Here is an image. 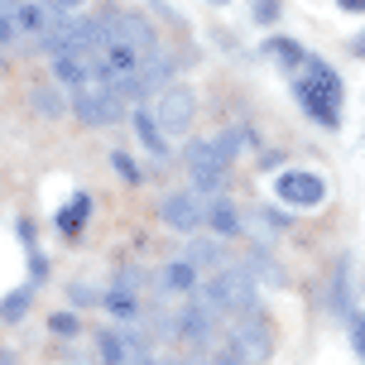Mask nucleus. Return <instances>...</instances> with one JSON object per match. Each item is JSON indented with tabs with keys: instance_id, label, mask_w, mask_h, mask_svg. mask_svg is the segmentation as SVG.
<instances>
[{
	"instance_id": "nucleus-20",
	"label": "nucleus",
	"mask_w": 365,
	"mask_h": 365,
	"mask_svg": "<svg viewBox=\"0 0 365 365\" xmlns=\"http://www.w3.org/2000/svg\"><path fill=\"white\" fill-rule=\"evenodd\" d=\"M29 303H34V284H19V289H10L5 298H0V322H19V317L29 312Z\"/></svg>"
},
{
	"instance_id": "nucleus-2",
	"label": "nucleus",
	"mask_w": 365,
	"mask_h": 365,
	"mask_svg": "<svg viewBox=\"0 0 365 365\" xmlns=\"http://www.w3.org/2000/svg\"><path fill=\"white\" fill-rule=\"evenodd\" d=\"M236 145H250V130H231V135H221V140H197V145H187V173L197 182V192H217L221 182H226V168L236 159Z\"/></svg>"
},
{
	"instance_id": "nucleus-7",
	"label": "nucleus",
	"mask_w": 365,
	"mask_h": 365,
	"mask_svg": "<svg viewBox=\"0 0 365 365\" xmlns=\"http://www.w3.org/2000/svg\"><path fill=\"white\" fill-rule=\"evenodd\" d=\"M274 192L284 207H322L327 202V178L312 173V168H284L274 178Z\"/></svg>"
},
{
	"instance_id": "nucleus-11",
	"label": "nucleus",
	"mask_w": 365,
	"mask_h": 365,
	"mask_svg": "<svg viewBox=\"0 0 365 365\" xmlns=\"http://www.w3.org/2000/svg\"><path fill=\"white\" fill-rule=\"evenodd\" d=\"M130 125H135V135H140V145L149 149V154H154V159H168V154H173V140H168L164 135V125H159V120H154V110H130Z\"/></svg>"
},
{
	"instance_id": "nucleus-10",
	"label": "nucleus",
	"mask_w": 365,
	"mask_h": 365,
	"mask_svg": "<svg viewBox=\"0 0 365 365\" xmlns=\"http://www.w3.org/2000/svg\"><path fill=\"white\" fill-rule=\"evenodd\" d=\"M106 24L115 29L120 38H130L135 48H145L149 58L159 53V38H154V24L145 15H135V10H106Z\"/></svg>"
},
{
	"instance_id": "nucleus-21",
	"label": "nucleus",
	"mask_w": 365,
	"mask_h": 365,
	"mask_svg": "<svg viewBox=\"0 0 365 365\" xmlns=\"http://www.w3.org/2000/svg\"><path fill=\"white\" fill-rule=\"evenodd\" d=\"M125 336L120 331H96V361L101 365H125Z\"/></svg>"
},
{
	"instance_id": "nucleus-15",
	"label": "nucleus",
	"mask_w": 365,
	"mask_h": 365,
	"mask_svg": "<svg viewBox=\"0 0 365 365\" xmlns=\"http://www.w3.org/2000/svg\"><path fill=\"white\" fill-rule=\"evenodd\" d=\"M173 73H178V68H173V58H149L145 68H140V77H135V96H149V91H164L168 82H173Z\"/></svg>"
},
{
	"instance_id": "nucleus-30",
	"label": "nucleus",
	"mask_w": 365,
	"mask_h": 365,
	"mask_svg": "<svg viewBox=\"0 0 365 365\" xmlns=\"http://www.w3.org/2000/svg\"><path fill=\"white\" fill-rule=\"evenodd\" d=\"M34 106L43 110V115H63V101H58L53 91H34Z\"/></svg>"
},
{
	"instance_id": "nucleus-22",
	"label": "nucleus",
	"mask_w": 365,
	"mask_h": 365,
	"mask_svg": "<svg viewBox=\"0 0 365 365\" xmlns=\"http://www.w3.org/2000/svg\"><path fill=\"white\" fill-rule=\"evenodd\" d=\"M187 259H192V264H212V269H217V264H226V240H221V236H212V240H192Z\"/></svg>"
},
{
	"instance_id": "nucleus-8",
	"label": "nucleus",
	"mask_w": 365,
	"mask_h": 365,
	"mask_svg": "<svg viewBox=\"0 0 365 365\" xmlns=\"http://www.w3.org/2000/svg\"><path fill=\"white\" fill-rule=\"evenodd\" d=\"M217 317L221 312L212 308L207 298H197V303H178V312H173V331H178V341L207 346V341L217 336Z\"/></svg>"
},
{
	"instance_id": "nucleus-6",
	"label": "nucleus",
	"mask_w": 365,
	"mask_h": 365,
	"mask_svg": "<svg viewBox=\"0 0 365 365\" xmlns=\"http://www.w3.org/2000/svg\"><path fill=\"white\" fill-rule=\"evenodd\" d=\"M159 221L168 231H178V236H192L197 226H207V202H202L197 187H178V192H168L159 202Z\"/></svg>"
},
{
	"instance_id": "nucleus-18",
	"label": "nucleus",
	"mask_w": 365,
	"mask_h": 365,
	"mask_svg": "<svg viewBox=\"0 0 365 365\" xmlns=\"http://www.w3.org/2000/svg\"><path fill=\"white\" fill-rule=\"evenodd\" d=\"M101 308L106 312H115V317H130V322H140V293H130V289H115V284H110V289H101Z\"/></svg>"
},
{
	"instance_id": "nucleus-34",
	"label": "nucleus",
	"mask_w": 365,
	"mask_h": 365,
	"mask_svg": "<svg viewBox=\"0 0 365 365\" xmlns=\"http://www.w3.org/2000/svg\"><path fill=\"white\" fill-rule=\"evenodd\" d=\"M341 10H351V15H365V0H336Z\"/></svg>"
},
{
	"instance_id": "nucleus-12",
	"label": "nucleus",
	"mask_w": 365,
	"mask_h": 365,
	"mask_svg": "<svg viewBox=\"0 0 365 365\" xmlns=\"http://www.w3.org/2000/svg\"><path fill=\"white\" fill-rule=\"evenodd\" d=\"M207 231H212V236H221V240H231V236H240V231H245L231 197H212V202H207Z\"/></svg>"
},
{
	"instance_id": "nucleus-27",
	"label": "nucleus",
	"mask_w": 365,
	"mask_h": 365,
	"mask_svg": "<svg viewBox=\"0 0 365 365\" xmlns=\"http://www.w3.org/2000/svg\"><path fill=\"white\" fill-rule=\"evenodd\" d=\"M110 284H115V289H130V293H140L145 289V269H115V279H110Z\"/></svg>"
},
{
	"instance_id": "nucleus-19",
	"label": "nucleus",
	"mask_w": 365,
	"mask_h": 365,
	"mask_svg": "<svg viewBox=\"0 0 365 365\" xmlns=\"http://www.w3.org/2000/svg\"><path fill=\"white\" fill-rule=\"evenodd\" d=\"M264 53L269 58H279V63H284V73H298V68H303V63H308V53H303V48H298V43H293V38H264Z\"/></svg>"
},
{
	"instance_id": "nucleus-37",
	"label": "nucleus",
	"mask_w": 365,
	"mask_h": 365,
	"mask_svg": "<svg viewBox=\"0 0 365 365\" xmlns=\"http://www.w3.org/2000/svg\"><path fill=\"white\" fill-rule=\"evenodd\" d=\"M351 48H356V53L365 58V29H361V34H356V38H351Z\"/></svg>"
},
{
	"instance_id": "nucleus-25",
	"label": "nucleus",
	"mask_w": 365,
	"mask_h": 365,
	"mask_svg": "<svg viewBox=\"0 0 365 365\" xmlns=\"http://www.w3.org/2000/svg\"><path fill=\"white\" fill-rule=\"evenodd\" d=\"M110 164H115V173H120V178H125V182H135V187L145 182V168L135 164L130 154H110Z\"/></svg>"
},
{
	"instance_id": "nucleus-14",
	"label": "nucleus",
	"mask_w": 365,
	"mask_h": 365,
	"mask_svg": "<svg viewBox=\"0 0 365 365\" xmlns=\"http://www.w3.org/2000/svg\"><path fill=\"white\" fill-rule=\"evenodd\" d=\"M327 312L351 322V259L331 264V289H327Z\"/></svg>"
},
{
	"instance_id": "nucleus-33",
	"label": "nucleus",
	"mask_w": 365,
	"mask_h": 365,
	"mask_svg": "<svg viewBox=\"0 0 365 365\" xmlns=\"http://www.w3.org/2000/svg\"><path fill=\"white\" fill-rule=\"evenodd\" d=\"M15 236L24 240V245H29V250H34V226H29V221H19V226H15Z\"/></svg>"
},
{
	"instance_id": "nucleus-23",
	"label": "nucleus",
	"mask_w": 365,
	"mask_h": 365,
	"mask_svg": "<svg viewBox=\"0 0 365 365\" xmlns=\"http://www.w3.org/2000/svg\"><path fill=\"white\" fill-rule=\"evenodd\" d=\"M19 10H24L19 0H0V48H10L19 38Z\"/></svg>"
},
{
	"instance_id": "nucleus-16",
	"label": "nucleus",
	"mask_w": 365,
	"mask_h": 365,
	"mask_svg": "<svg viewBox=\"0 0 365 365\" xmlns=\"http://www.w3.org/2000/svg\"><path fill=\"white\" fill-rule=\"evenodd\" d=\"M192 284H197V264L192 259H168L159 269V289H168V293H187Z\"/></svg>"
},
{
	"instance_id": "nucleus-36",
	"label": "nucleus",
	"mask_w": 365,
	"mask_h": 365,
	"mask_svg": "<svg viewBox=\"0 0 365 365\" xmlns=\"http://www.w3.org/2000/svg\"><path fill=\"white\" fill-rule=\"evenodd\" d=\"M145 365H187V361H173V356H149Z\"/></svg>"
},
{
	"instance_id": "nucleus-28",
	"label": "nucleus",
	"mask_w": 365,
	"mask_h": 365,
	"mask_svg": "<svg viewBox=\"0 0 365 365\" xmlns=\"http://www.w3.org/2000/svg\"><path fill=\"white\" fill-rule=\"evenodd\" d=\"M351 351L365 361V312H351Z\"/></svg>"
},
{
	"instance_id": "nucleus-38",
	"label": "nucleus",
	"mask_w": 365,
	"mask_h": 365,
	"mask_svg": "<svg viewBox=\"0 0 365 365\" xmlns=\"http://www.w3.org/2000/svg\"><path fill=\"white\" fill-rule=\"evenodd\" d=\"M0 365H15V356H10V351H0Z\"/></svg>"
},
{
	"instance_id": "nucleus-24",
	"label": "nucleus",
	"mask_w": 365,
	"mask_h": 365,
	"mask_svg": "<svg viewBox=\"0 0 365 365\" xmlns=\"http://www.w3.org/2000/svg\"><path fill=\"white\" fill-rule=\"evenodd\" d=\"M48 331L68 341V336H77V331H82V322H77V312H63V308H58L53 317H48Z\"/></svg>"
},
{
	"instance_id": "nucleus-29",
	"label": "nucleus",
	"mask_w": 365,
	"mask_h": 365,
	"mask_svg": "<svg viewBox=\"0 0 365 365\" xmlns=\"http://www.w3.org/2000/svg\"><path fill=\"white\" fill-rule=\"evenodd\" d=\"M212 365H250V361H245V356L236 351V341H226V346H221L217 356H212Z\"/></svg>"
},
{
	"instance_id": "nucleus-31",
	"label": "nucleus",
	"mask_w": 365,
	"mask_h": 365,
	"mask_svg": "<svg viewBox=\"0 0 365 365\" xmlns=\"http://www.w3.org/2000/svg\"><path fill=\"white\" fill-rule=\"evenodd\" d=\"M29 274H34V284H38V279H48V259H43V250H38V245L29 250Z\"/></svg>"
},
{
	"instance_id": "nucleus-4",
	"label": "nucleus",
	"mask_w": 365,
	"mask_h": 365,
	"mask_svg": "<svg viewBox=\"0 0 365 365\" xmlns=\"http://www.w3.org/2000/svg\"><path fill=\"white\" fill-rule=\"evenodd\" d=\"M154 120L164 125L168 140H182L192 130V120H197V91L182 87V82H168L159 91V101H154Z\"/></svg>"
},
{
	"instance_id": "nucleus-26",
	"label": "nucleus",
	"mask_w": 365,
	"mask_h": 365,
	"mask_svg": "<svg viewBox=\"0 0 365 365\" xmlns=\"http://www.w3.org/2000/svg\"><path fill=\"white\" fill-rule=\"evenodd\" d=\"M279 10H284V0H255V5H250V19H255V24H274Z\"/></svg>"
},
{
	"instance_id": "nucleus-1",
	"label": "nucleus",
	"mask_w": 365,
	"mask_h": 365,
	"mask_svg": "<svg viewBox=\"0 0 365 365\" xmlns=\"http://www.w3.org/2000/svg\"><path fill=\"white\" fill-rule=\"evenodd\" d=\"M341 96H346V87H341V77L331 73L322 58H308L298 68V77H293V101L308 110V120H317L322 130L341 125Z\"/></svg>"
},
{
	"instance_id": "nucleus-32",
	"label": "nucleus",
	"mask_w": 365,
	"mask_h": 365,
	"mask_svg": "<svg viewBox=\"0 0 365 365\" xmlns=\"http://www.w3.org/2000/svg\"><path fill=\"white\" fill-rule=\"evenodd\" d=\"M73 298L87 308V303H101V293H91V289H82V284H73Z\"/></svg>"
},
{
	"instance_id": "nucleus-17",
	"label": "nucleus",
	"mask_w": 365,
	"mask_h": 365,
	"mask_svg": "<svg viewBox=\"0 0 365 365\" xmlns=\"http://www.w3.org/2000/svg\"><path fill=\"white\" fill-rule=\"evenodd\" d=\"M245 269L255 274L259 284H269V289H284V284H289V274L279 269V259H274L269 250H250V259H245Z\"/></svg>"
},
{
	"instance_id": "nucleus-13",
	"label": "nucleus",
	"mask_w": 365,
	"mask_h": 365,
	"mask_svg": "<svg viewBox=\"0 0 365 365\" xmlns=\"http://www.w3.org/2000/svg\"><path fill=\"white\" fill-rule=\"evenodd\" d=\"M87 217H91V192H73V197H68V202L53 212L58 236H77V231L87 226Z\"/></svg>"
},
{
	"instance_id": "nucleus-3",
	"label": "nucleus",
	"mask_w": 365,
	"mask_h": 365,
	"mask_svg": "<svg viewBox=\"0 0 365 365\" xmlns=\"http://www.w3.org/2000/svg\"><path fill=\"white\" fill-rule=\"evenodd\" d=\"M202 298H207L217 312H236V317H245V312H259V308H255V303H259L255 274L245 269V264H226V269H217L212 279H207Z\"/></svg>"
},
{
	"instance_id": "nucleus-5",
	"label": "nucleus",
	"mask_w": 365,
	"mask_h": 365,
	"mask_svg": "<svg viewBox=\"0 0 365 365\" xmlns=\"http://www.w3.org/2000/svg\"><path fill=\"white\" fill-rule=\"evenodd\" d=\"M73 115L82 125H115L125 115V96L101 87V82H87V87L73 91Z\"/></svg>"
},
{
	"instance_id": "nucleus-9",
	"label": "nucleus",
	"mask_w": 365,
	"mask_h": 365,
	"mask_svg": "<svg viewBox=\"0 0 365 365\" xmlns=\"http://www.w3.org/2000/svg\"><path fill=\"white\" fill-rule=\"evenodd\" d=\"M231 341H236V351L250 365H264L274 356V327L259 317V312H245V317H240L236 331H231Z\"/></svg>"
},
{
	"instance_id": "nucleus-35",
	"label": "nucleus",
	"mask_w": 365,
	"mask_h": 365,
	"mask_svg": "<svg viewBox=\"0 0 365 365\" xmlns=\"http://www.w3.org/2000/svg\"><path fill=\"white\" fill-rule=\"evenodd\" d=\"M53 10H77V5H87V0H48Z\"/></svg>"
},
{
	"instance_id": "nucleus-39",
	"label": "nucleus",
	"mask_w": 365,
	"mask_h": 365,
	"mask_svg": "<svg viewBox=\"0 0 365 365\" xmlns=\"http://www.w3.org/2000/svg\"><path fill=\"white\" fill-rule=\"evenodd\" d=\"M217 5H226V0H217Z\"/></svg>"
}]
</instances>
